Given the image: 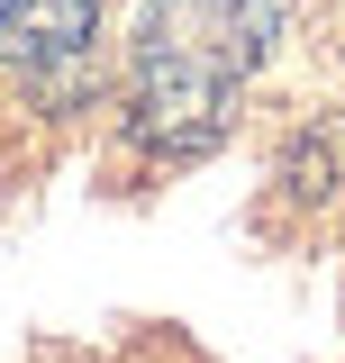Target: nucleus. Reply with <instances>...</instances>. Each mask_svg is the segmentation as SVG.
<instances>
[{
  "instance_id": "nucleus-1",
  "label": "nucleus",
  "mask_w": 345,
  "mask_h": 363,
  "mask_svg": "<svg viewBox=\"0 0 345 363\" xmlns=\"http://www.w3.org/2000/svg\"><path fill=\"white\" fill-rule=\"evenodd\" d=\"M263 37H273L263 0H155L136 18V145L209 155Z\"/></svg>"
},
{
  "instance_id": "nucleus-2",
  "label": "nucleus",
  "mask_w": 345,
  "mask_h": 363,
  "mask_svg": "<svg viewBox=\"0 0 345 363\" xmlns=\"http://www.w3.org/2000/svg\"><path fill=\"white\" fill-rule=\"evenodd\" d=\"M100 28V0H0V64H73Z\"/></svg>"
}]
</instances>
